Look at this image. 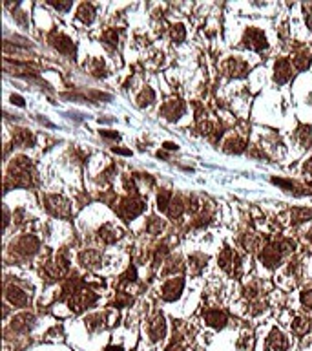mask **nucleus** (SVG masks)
Here are the masks:
<instances>
[{
  "mask_svg": "<svg viewBox=\"0 0 312 351\" xmlns=\"http://www.w3.org/2000/svg\"><path fill=\"white\" fill-rule=\"evenodd\" d=\"M173 200V194L170 190H161L159 196H157V209L161 212H168V207Z\"/></svg>",
  "mask_w": 312,
  "mask_h": 351,
  "instance_id": "28",
  "label": "nucleus"
},
{
  "mask_svg": "<svg viewBox=\"0 0 312 351\" xmlns=\"http://www.w3.org/2000/svg\"><path fill=\"white\" fill-rule=\"evenodd\" d=\"M6 298L13 304V305H19V307L28 305V295H26L21 287H17V285H7L6 287Z\"/></svg>",
  "mask_w": 312,
  "mask_h": 351,
  "instance_id": "15",
  "label": "nucleus"
},
{
  "mask_svg": "<svg viewBox=\"0 0 312 351\" xmlns=\"http://www.w3.org/2000/svg\"><path fill=\"white\" fill-rule=\"evenodd\" d=\"M106 351H123V348H121V346H117V348H115V346H108Z\"/></svg>",
  "mask_w": 312,
  "mask_h": 351,
  "instance_id": "48",
  "label": "nucleus"
},
{
  "mask_svg": "<svg viewBox=\"0 0 312 351\" xmlns=\"http://www.w3.org/2000/svg\"><path fill=\"white\" fill-rule=\"evenodd\" d=\"M305 172L307 174H312V158L305 163Z\"/></svg>",
  "mask_w": 312,
  "mask_h": 351,
  "instance_id": "46",
  "label": "nucleus"
},
{
  "mask_svg": "<svg viewBox=\"0 0 312 351\" xmlns=\"http://www.w3.org/2000/svg\"><path fill=\"white\" fill-rule=\"evenodd\" d=\"M90 71L95 77H104L106 75V70H104V62L101 59H93L90 62Z\"/></svg>",
  "mask_w": 312,
  "mask_h": 351,
  "instance_id": "32",
  "label": "nucleus"
},
{
  "mask_svg": "<svg viewBox=\"0 0 312 351\" xmlns=\"http://www.w3.org/2000/svg\"><path fill=\"white\" fill-rule=\"evenodd\" d=\"M307 238H309V241L312 243V231H309V234H307Z\"/></svg>",
  "mask_w": 312,
  "mask_h": 351,
  "instance_id": "49",
  "label": "nucleus"
},
{
  "mask_svg": "<svg viewBox=\"0 0 312 351\" xmlns=\"http://www.w3.org/2000/svg\"><path fill=\"white\" fill-rule=\"evenodd\" d=\"M44 205L48 209V212L57 216V218H68L71 214V205H69L68 200H64L62 196H46Z\"/></svg>",
  "mask_w": 312,
  "mask_h": 351,
  "instance_id": "5",
  "label": "nucleus"
},
{
  "mask_svg": "<svg viewBox=\"0 0 312 351\" xmlns=\"http://www.w3.org/2000/svg\"><path fill=\"white\" fill-rule=\"evenodd\" d=\"M11 101H13V104H17V106H24V99H22L21 95H13Z\"/></svg>",
  "mask_w": 312,
  "mask_h": 351,
  "instance_id": "43",
  "label": "nucleus"
},
{
  "mask_svg": "<svg viewBox=\"0 0 312 351\" xmlns=\"http://www.w3.org/2000/svg\"><path fill=\"white\" fill-rule=\"evenodd\" d=\"M13 143L19 146H31L35 143V138L29 130H15Z\"/></svg>",
  "mask_w": 312,
  "mask_h": 351,
  "instance_id": "22",
  "label": "nucleus"
},
{
  "mask_svg": "<svg viewBox=\"0 0 312 351\" xmlns=\"http://www.w3.org/2000/svg\"><path fill=\"white\" fill-rule=\"evenodd\" d=\"M166 351H183V348H181L179 344H175V342H173L172 346H168Z\"/></svg>",
  "mask_w": 312,
  "mask_h": 351,
  "instance_id": "45",
  "label": "nucleus"
},
{
  "mask_svg": "<svg viewBox=\"0 0 312 351\" xmlns=\"http://www.w3.org/2000/svg\"><path fill=\"white\" fill-rule=\"evenodd\" d=\"M49 4L57 9H61V11H68L69 7H71V2H55V0H49Z\"/></svg>",
  "mask_w": 312,
  "mask_h": 351,
  "instance_id": "41",
  "label": "nucleus"
},
{
  "mask_svg": "<svg viewBox=\"0 0 312 351\" xmlns=\"http://www.w3.org/2000/svg\"><path fill=\"white\" fill-rule=\"evenodd\" d=\"M79 260H81V263H83L84 267L95 269L99 267V263H101V253L95 251V249H86V251H83V253L79 255Z\"/></svg>",
  "mask_w": 312,
  "mask_h": 351,
  "instance_id": "18",
  "label": "nucleus"
},
{
  "mask_svg": "<svg viewBox=\"0 0 312 351\" xmlns=\"http://www.w3.org/2000/svg\"><path fill=\"white\" fill-rule=\"evenodd\" d=\"M150 337L152 340H159V338L165 337V333H166V322H165V317L163 315H155L152 322H150Z\"/></svg>",
  "mask_w": 312,
  "mask_h": 351,
  "instance_id": "17",
  "label": "nucleus"
},
{
  "mask_svg": "<svg viewBox=\"0 0 312 351\" xmlns=\"http://www.w3.org/2000/svg\"><path fill=\"white\" fill-rule=\"evenodd\" d=\"M35 322V317L33 315H29V313H22V315H19V317L13 318V324H11V328H13L15 331H21V333H26V331H29V328L33 326Z\"/></svg>",
  "mask_w": 312,
  "mask_h": 351,
  "instance_id": "20",
  "label": "nucleus"
},
{
  "mask_svg": "<svg viewBox=\"0 0 312 351\" xmlns=\"http://www.w3.org/2000/svg\"><path fill=\"white\" fill-rule=\"evenodd\" d=\"M185 209H187V205L183 203V200H181L179 196H175L172 200V203H170V207H168V216L172 218V220H177L181 214L185 212Z\"/></svg>",
  "mask_w": 312,
  "mask_h": 351,
  "instance_id": "23",
  "label": "nucleus"
},
{
  "mask_svg": "<svg viewBox=\"0 0 312 351\" xmlns=\"http://www.w3.org/2000/svg\"><path fill=\"white\" fill-rule=\"evenodd\" d=\"M115 302H117L119 307H123V305H130V304L133 302V298H132V296H126L125 293H119L117 300H115Z\"/></svg>",
  "mask_w": 312,
  "mask_h": 351,
  "instance_id": "39",
  "label": "nucleus"
},
{
  "mask_svg": "<svg viewBox=\"0 0 312 351\" xmlns=\"http://www.w3.org/2000/svg\"><path fill=\"white\" fill-rule=\"evenodd\" d=\"M121 234H123V231H121V229H115L113 225H110V223H106V225H103V227L99 229V238H101L104 243H115V241L121 238Z\"/></svg>",
  "mask_w": 312,
  "mask_h": 351,
  "instance_id": "19",
  "label": "nucleus"
},
{
  "mask_svg": "<svg viewBox=\"0 0 312 351\" xmlns=\"http://www.w3.org/2000/svg\"><path fill=\"white\" fill-rule=\"evenodd\" d=\"M155 101V92L152 88H145L141 94L137 95V104L143 108V106H148V104H152Z\"/></svg>",
  "mask_w": 312,
  "mask_h": 351,
  "instance_id": "30",
  "label": "nucleus"
},
{
  "mask_svg": "<svg viewBox=\"0 0 312 351\" xmlns=\"http://www.w3.org/2000/svg\"><path fill=\"white\" fill-rule=\"evenodd\" d=\"M311 62H312V59L307 51H303V53H296L294 59H292V64H294L299 71H305V70L311 66Z\"/></svg>",
  "mask_w": 312,
  "mask_h": 351,
  "instance_id": "27",
  "label": "nucleus"
},
{
  "mask_svg": "<svg viewBox=\"0 0 312 351\" xmlns=\"http://www.w3.org/2000/svg\"><path fill=\"white\" fill-rule=\"evenodd\" d=\"M146 231L150 234H153V236H157V234H161V231H163V221L157 220V218H150V221L146 223Z\"/></svg>",
  "mask_w": 312,
  "mask_h": 351,
  "instance_id": "33",
  "label": "nucleus"
},
{
  "mask_svg": "<svg viewBox=\"0 0 312 351\" xmlns=\"http://www.w3.org/2000/svg\"><path fill=\"white\" fill-rule=\"evenodd\" d=\"M172 39L175 42H183L185 41V37H187V29H185V26L183 24H177V26H172Z\"/></svg>",
  "mask_w": 312,
  "mask_h": 351,
  "instance_id": "36",
  "label": "nucleus"
},
{
  "mask_svg": "<svg viewBox=\"0 0 312 351\" xmlns=\"http://www.w3.org/2000/svg\"><path fill=\"white\" fill-rule=\"evenodd\" d=\"M165 148L166 150H177V145L175 143H165Z\"/></svg>",
  "mask_w": 312,
  "mask_h": 351,
  "instance_id": "47",
  "label": "nucleus"
},
{
  "mask_svg": "<svg viewBox=\"0 0 312 351\" xmlns=\"http://www.w3.org/2000/svg\"><path fill=\"white\" fill-rule=\"evenodd\" d=\"M113 152H115V154H121V156H132V152H130V150H125V148H117V146L113 148Z\"/></svg>",
  "mask_w": 312,
  "mask_h": 351,
  "instance_id": "44",
  "label": "nucleus"
},
{
  "mask_svg": "<svg viewBox=\"0 0 312 351\" xmlns=\"http://www.w3.org/2000/svg\"><path fill=\"white\" fill-rule=\"evenodd\" d=\"M101 136H103V138H106V139H119V138H121L117 132H111V130H103V132H101Z\"/></svg>",
  "mask_w": 312,
  "mask_h": 351,
  "instance_id": "42",
  "label": "nucleus"
},
{
  "mask_svg": "<svg viewBox=\"0 0 312 351\" xmlns=\"http://www.w3.org/2000/svg\"><path fill=\"white\" fill-rule=\"evenodd\" d=\"M48 41H49V44H51L53 48L59 49V51H61V53H64V55H71V53L75 51V44H73V41H71L69 37H66L64 33L53 31V33H49Z\"/></svg>",
  "mask_w": 312,
  "mask_h": 351,
  "instance_id": "8",
  "label": "nucleus"
},
{
  "mask_svg": "<svg viewBox=\"0 0 312 351\" xmlns=\"http://www.w3.org/2000/svg\"><path fill=\"white\" fill-rule=\"evenodd\" d=\"M245 148H247V143L239 138H232L225 143V152H229V154H241L245 152Z\"/></svg>",
  "mask_w": 312,
  "mask_h": 351,
  "instance_id": "24",
  "label": "nucleus"
},
{
  "mask_svg": "<svg viewBox=\"0 0 312 351\" xmlns=\"http://www.w3.org/2000/svg\"><path fill=\"white\" fill-rule=\"evenodd\" d=\"M243 46L245 48L252 49V51H261L269 46V42H267V37L261 29L257 28H249L243 35Z\"/></svg>",
  "mask_w": 312,
  "mask_h": 351,
  "instance_id": "6",
  "label": "nucleus"
},
{
  "mask_svg": "<svg viewBox=\"0 0 312 351\" xmlns=\"http://www.w3.org/2000/svg\"><path fill=\"white\" fill-rule=\"evenodd\" d=\"M207 256L205 255H194V256H190V265L194 267V271L197 273V271H201L203 267H205V263H207Z\"/></svg>",
  "mask_w": 312,
  "mask_h": 351,
  "instance_id": "35",
  "label": "nucleus"
},
{
  "mask_svg": "<svg viewBox=\"0 0 312 351\" xmlns=\"http://www.w3.org/2000/svg\"><path fill=\"white\" fill-rule=\"evenodd\" d=\"M95 302H97V295L88 289L75 291L68 300L71 311H75V313H81V311H84L86 307H90L91 304H95Z\"/></svg>",
  "mask_w": 312,
  "mask_h": 351,
  "instance_id": "4",
  "label": "nucleus"
},
{
  "mask_svg": "<svg viewBox=\"0 0 312 351\" xmlns=\"http://www.w3.org/2000/svg\"><path fill=\"white\" fill-rule=\"evenodd\" d=\"M135 278H137V271L135 267H128L125 275L121 276V283H130V282H135Z\"/></svg>",
  "mask_w": 312,
  "mask_h": 351,
  "instance_id": "38",
  "label": "nucleus"
},
{
  "mask_svg": "<svg viewBox=\"0 0 312 351\" xmlns=\"http://www.w3.org/2000/svg\"><path fill=\"white\" fill-rule=\"evenodd\" d=\"M185 103L181 101V99H170L168 103H165V106L161 108V114L165 119L168 121H175V119H179L183 114H185Z\"/></svg>",
  "mask_w": 312,
  "mask_h": 351,
  "instance_id": "12",
  "label": "nucleus"
},
{
  "mask_svg": "<svg viewBox=\"0 0 312 351\" xmlns=\"http://www.w3.org/2000/svg\"><path fill=\"white\" fill-rule=\"evenodd\" d=\"M296 139L299 141V145L301 146H309L312 143V132H311V126H299L298 130H296Z\"/></svg>",
  "mask_w": 312,
  "mask_h": 351,
  "instance_id": "26",
  "label": "nucleus"
},
{
  "mask_svg": "<svg viewBox=\"0 0 312 351\" xmlns=\"http://www.w3.org/2000/svg\"><path fill=\"white\" fill-rule=\"evenodd\" d=\"M203 317H205V322H207L208 326L215 328V329H223V328L227 326V322H229L227 313L219 309H207L203 313Z\"/></svg>",
  "mask_w": 312,
  "mask_h": 351,
  "instance_id": "14",
  "label": "nucleus"
},
{
  "mask_svg": "<svg viewBox=\"0 0 312 351\" xmlns=\"http://www.w3.org/2000/svg\"><path fill=\"white\" fill-rule=\"evenodd\" d=\"M217 262L221 265L223 271H227L230 276H239L241 275V258L234 249L225 247L221 251V255L217 258Z\"/></svg>",
  "mask_w": 312,
  "mask_h": 351,
  "instance_id": "3",
  "label": "nucleus"
},
{
  "mask_svg": "<svg viewBox=\"0 0 312 351\" xmlns=\"http://www.w3.org/2000/svg\"><path fill=\"white\" fill-rule=\"evenodd\" d=\"M301 304L305 305V309H312V291H305V293H301Z\"/></svg>",
  "mask_w": 312,
  "mask_h": 351,
  "instance_id": "40",
  "label": "nucleus"
},
{
  "mask_svg": "<svg viewBox=\"0 0 312 351\" xmlns=\"http://www.w3.org/2000/svg\"><path fill=\"white\" fill-rule=\"evenodd\" d=\"M183 287H185V280L183 278H170L168 282H165L163 285V289H161V296H163V300H166V302H173V300H177L183 293Z\"/></svg>",
  "mask_w": 312,
  "mask_h": 351,
  "instance_id": "7",
  "label": "nucleus"
},
{
  "mask_svg": "<svg viewBox=\"0 0 312 351\" xmlns=\"http://www.w3.org/2000/svg\"><path fill=\"white\" fill-rule=\"evenodd\" d=\"M292 77V68L289 59H277L276 64H274V81L277 84H285L289 83Z\"/></svg>",
  "mask_w": 312,
  "mask_h": 351,
  "instance_id": "13",
  "label": "nucleus"
},
{
  "mask_svg": "<svg viewBox=\"0 0 312 351\" xmlns=\"http://www.w3.org/2000/svg\"><path fill=\"white\" fill-rule=\"evenodd\" d=\"M39 247H41V243H39V240H37L35 236H31V234L22 236L21 240L13 245L15 253H19V255L22 256H33L35 253L39 251Z\"/></svg>",
  "mask_w": 312,
  "mask_h": 351,
  "instance_id": "10",
  "label": "nucleus"
},
{
  "mask_svg": "<svg viewBox=\"0 0 312 351\" xmlns=\"http://www.w3.org/2000/svg\"><path fill=\"white\" fill-rule=\"evenodd\" d=\"M103 41H104V44H108L110 48H115L119 42L117 29H106V31L103 33Z\"/></svg>",
  "mask_w": 312,
  "mask_h": 351,
  "instance_id": "31",
  "label": "nucleus"
},
{
  "mask_svg": "<svg viewBox=\"0 0 312 351\" xmlns=\"http://www.w3.org/2000/svg\"><path fill=\"white\" fill-rule=\"evenodd\" d=\"M183 269H185V265L181 262V258H172V260L168 262L165 273H166V275H172V273H181Z\"/></svg>",
  "mask_w": 312,
  "mask_h": 351,
  "instance_id": "34",
  "label": "nucleus"
},
{
  "mask_svg": "<svg viewBox=\"0 0 312 351\" xmlns=\"http://www.w3.org/2000/svg\"><path fill=\"white\" fill-rule=\"evenodd\" d=\"M33 166L29 163V159L26 158H17L13 159V163L9 166V179H13L15 187H24L29 188L33 187Z\"/></svg>",
  "mask_w": 312,
  "mask_h": 351,
  "instance_id": "1",
  "label": "nucleus"
},
{
  "mask_svg": "<svg viewBox=\"0 0 312 351\" xmlns=\"http://www.w3.org/2000/svg\"><path fill=\"white\" fill-rule=\"evenodd\" d=\"M250 66L247 62L239 59V57H234V59H229L227 64H225V71H227V75L229 77H234V79H241L249 73Z\"/></svg>",
  "mask_w": 312,
  "mask_h": 351,
  "instance_id": "11",
  "label": "nucleus"
},
{
  "mask_svg": "<svg viewBox=\"0 0 312 351\" xmlns=\"http://www.w3.org/2000/svg\"><path fill=\"white\" fill-rule=\"evenodd\" d=\"M77 19L81 22H84V24H91V22L95 21V7L91 6V4H88V2L81 4L79 9H77Z\"/></svg>",
  "mask_w": 312,
  "mask_h": 351,
  "instance_id": "21",
  "label": "nucleus"
},
{
  "mask_svg": "<svg viewBox=\"0 0 312 351\" xmlns=\"http://www.w3.org/2000/svg\"><path fill=\"white\" fill-rule=\"evenodd\" d=\"M145 201L139 198L137 194H133V196H128V198H123V200L119 201L117 205V214L123 218L125 221H130L133 218H137L139 214H143L145 211Z\"/></svg>",
  "mask_w": 312,
  "mask_h": 351,
  "instance_id": "2",
  "label": "nucleus"
},
{
  "mask_svg": "<svg viewBox=\"0 0 312 351\" xmlns=\"http://www.w3.org/2000/svg\"><path fill=\"white\" fill-rule=\"evenodd\" d=\"M309 329H311L309 318H303V317L294 318V322H292V331H294L296 335H305Z\"/></svg>",
  "mask_w": 312,
  "mask_h": 351,
  "instance_id": "29",
  "label": "nucleus"
},
{
  "mask_svg": "<svg viewBox=\"0 0 312 351\" xmlns=\"http://www.w3.org/2000/svg\"><path fill=\"white\" fill-rule=\"evenodd\" d=\"M267 344H269V348H270L272 351H287L289 350V340H287V337H285L281 331H277V329H274L270 335H269Z\"/></svg>",
  "mask_w": 312,
  "mask_h": 351,
  "instance_id": "16",
  "label": "nucleus"
},
{
  "mask_svg": "<svg viewBox=\"0 0 312 351\" xmlns=\"http://www.w3.org/2000/svg\"><path fill=\"white\" fill-rule=\"evenodd\" d=\"M281 256H283V251L279 249V243H270V245H265L263 251L259 253V260L267 267H276Z\"/></svg>",
  "mask_w": 312,
  "mask_h": 351,
  "instance_id": "9",
  "label": "nucleus"
},
{
  "mask_svg": "<svg viewBox=\"0 0 312 351\" xmlns=\"http://www.w3.org/2000/svg\"><path fill=\"white\" fill-rule=\"evenodd\" d=\"M291 218L294 223H303V221L312 218V209H299V207H296V209L291 211Z\"/></svg>",
  "mask_w": 312,
  "mask_h": 351,
  "instance_id": "25",
  "label": "nucleus"
},
{
  "mask_svg": "<svg viewBox=\"0 0 312 351\" xmlns=\"http://www.w3.org/2000/svg\"><path fill=\"white\" fill-rule=\"evenodd\" d=\"M103 320L104 318L101 317V315H91V317L86 318V328H88L90 331L97 329L99 326H103Z\"/></svg>",
  "mask_w": 312,
  "mask_h": 351,
  "instance_id": "37",
  "label": "nucleus"
}]
</instances>
